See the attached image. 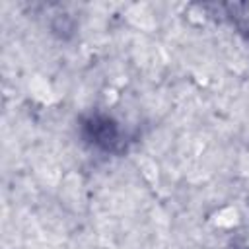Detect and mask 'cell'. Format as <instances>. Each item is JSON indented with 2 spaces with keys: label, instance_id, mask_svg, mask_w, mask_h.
Wrapping results in <instances>:
<instances>
[{
  "label": "cell",
  "instance_id": "1",
  "mask_svg": "<svg viewBox=\"0 0 249 249\" xmlns=\"http://www.w3.org/2000/svg\"><path fill=\"white\" fill-rule=\"evenodd\" d=\"M89 130H91V138L95 144L103 146V148H111L117 138H119V132H117V126L107 121V119H93L89 124Z\"/></svg>",
  "mask_w": 249,
  "mask_h": 249
}]
</instances>
